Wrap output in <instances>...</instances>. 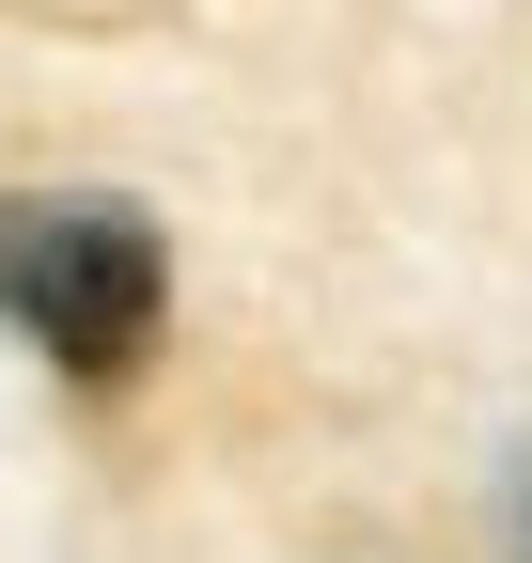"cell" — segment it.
<instances>
[{
	"label": "cell",
	"mask_w": 532,
	"mask_h": 563,
	"mask_svg": "<svg viewBox=\"0 0 532 563\" xmlns=\"http://www.w3.org/2000/svg\"><path fill=\"white\" fill-rule=\"evenodd\" d=\"M157 313H173V235L110 188H16L0 203V329L63 361L79 391H125L157 361Z\"/></svg>",
	"instance_id": "1"
},
{
	"label": "cell",
	"mask_w": 532,
	"mask_h": 563,
	"mask_svg": "<svg viewBox=\"0 0 532 563\" xmlns=\"http://www.w3.org/2000/svg\"><path fill=\"white\" fill-rule=\"evenodd\" d=\"M501 563H532V454L501 470Z\"/></svg>",
	"instance_id": "2"
}]
</instances>
